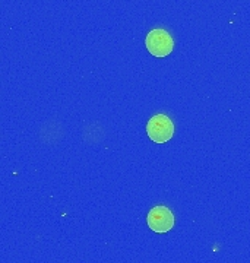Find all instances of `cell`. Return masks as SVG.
<instances>
[{
  "instance_id": "cell-1",
  "label": "cell",
  "mask_w": 250,
  "mask_h": 263,
  "mask_svg": "<svg viewBox=\"0 0 250 263\" xmlns=\"http://www.w3.org/2000/svg\"><path fill=\"white\" fill-rule=\"evenodd\" d=\"M145 47L154 57H166L168 56L173 48L174 41L168 31L163 28L152 29L145 38Z\"/></svg>"
},
{
  "instance_id": "cell-2",
  "label": "cell",
  "mask_w": 250,
  "mask_h": 263,
  "mask_svg": "<svg viewBox=\"0 0 250 263\" xmlns=\"http://www.w3.org/2000/svg\"><path fill=\"white\" fill-rule=\"evenodd\" d=\"M147 133L149 139L155 143H166L174 135V124L170 117L164 114H157L151 117V120L147 124Z\"/></svg>"
},
{
  "instance_id": "cell-3",
  "label": "cell",
  "mask_w": 250,
  "mask_h": 263,
  "mask_svg": "<svg viewBox=\"0 0 250 263\" xmlns=\"http://www.w3.org/2000/svg\"><path fill=\"white\" fill-rule=\"evenodd\" d=\"M147 222L154 233L164 234L174 227V215L167 206H155L149 211Z\"/></svg>"
}]
</instances>
